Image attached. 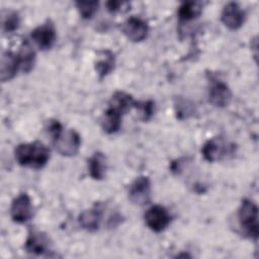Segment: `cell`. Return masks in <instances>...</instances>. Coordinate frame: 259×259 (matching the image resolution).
<instances>
[{"mask_svg": "<svg viewBox=\"0 0 259 259\" xmlns=\"http://www.w3.org/2000/svg\"><path fill=\"white\" fill-rule=\"evenodd\" d=\"M135 107L139 109L140 114L144 120L149 119L153 114L154 109V102L151 100L145 101V102H136Z\"/></svg>", "mask_w": 259, "mask_h": 259, "instance_id": "obj_23", "label": "cell"}, {"mask_svg": "<svg viewBox=\"0 0 259 259\" xmlns=\"http://www.w3.org/2000/svg\"><path fill=\"white\" fill-rule=\"evenodd\" d=\"M10 215L18 224H23L32 217L31 200L26 193H21L13 199L10 206Z\"/></svg>", "mask_w": 259, "mask_h": 259, "instance_id": "obj_6", "label": "cell"}, {"mask_svg": "<svg viewBox=\"0 0 259 259\" xmlns=\"http://www.w3.org/2000/svg\"><path fill=\"white\" fill-rule=\"evenodd\" d=\"M0 77L2 82H7L14 78L18 69H20L19 59L17 54L12 52H5L1 57Z\"/></svg>", "mask_w": 259, "mask_h": 259, "instance_id": "obj_12", "label": "cell"}, {"mask_svg": "<svg viewBox=\"0 0 259 259\" xmlns=\"http://www.w3.org/2000/svg\"><path fill=\"white\" fill-rule=\"evenodd\" d=\"M146 225L154 232L159 233L165 230L171 222L168 210L162 205H153L145 213Z\"/></svg>", "mask_w": 259, "mask_h": 259, "instance_id": "obj_4", "label": "cell"}, {"mask_svg": "<svg viewBox=\"0 0 259 259\" xmlns=\"http://www.w3.org/2000/svg\"><path fill=\"white\" fill-rule=\"evenodd\" d=\"M101 221V211L98 208H90L83 210L78 219L80 226L88 231V232H95L98 230Z\"/></svg>", "mask_w": 259, "mask_h": 259, "instance_id": "obj_15", "label": "cell"}, {"mask_svg": "<svg viewBox=\"0 0 259 259\" xmlns=\"http://www.w3.org/2000/svg\"><path fill=\"white\" fill-rule=\"evenodd\" d=\"M136 105V101L133 99V97L122 91L115 92L109 102V107L117 110L119 113L124 114L127 111H130L132 108H134Z\"/></svg>", "mask_w": 259, "mask_h": 259, "instance_id": "obj_17", "label": "cell"}, {"mask_svg": "<svg viewBox=\"0 0 259 259\" xmlns=\"http://www.w3.org/2000/svg\"><path fill=\"white\" fill-rule=\"evenodd\" d=\"M76 6L83 18H91L97 10L98 2L97 1H87V2L79 1V2H76Z\"/></svg>", "mask_w": 259, "mask_h": 259, "instance_id": "obj_22", "label": "cell"}, {"mask_svg": "<svg viewBox=\"0 0 259 259\" xmlns=\"http://www.w3.org/2000/svg\"><path fill=\"white\" fill-rule=\"evenodd\" d=\"M223 23L230 29H238L245 21V12L236 2L228 3L221 15Z\"/></svg>", "mask_w": 259, "mask_h": 259, "instance_id": "obj_10", "label": "cell"}, {"mask_svg": "<svg viewBox=\"0 0 259 259\" xmlns=\"http://www.w3.org/2000/svg\"><path fill=\"white\" fill-rule=\"evenodd\" d=\"M126 3L124 2H120V1H109L106 3V7L107 10L109 12H116V11H120L122 10V5H125Z\"/></svg>", "mask_w": 259, "mask_h": 259, "instance_id": "obj_25", "label": "cell"}, {"mask_svg": "<svg viewBox=\"0 0 259 259\" xmlns=\"http://www.w3.org/2000/svg\"><path fill=\"white\" fill-rule=\"evenodd\" d=\"M130 200L138 205H144L151 198V182L147 176H140L133 181L128 188Z\"/></svg>", "mask_w": 259, "mask_h": 259, "instance_id": "obj_5", "label": "cell"}, {"mask_svg": "<svg viewBox=\"0 0 259 259\" xmlns=\"http://www.w3.org/2000/svg\"><path fill=\"white\" fill-rule=\"evenodd\" d=\"M238 219L240 226L251 239L257 240L259 234L258 225V207L254 201L250 199H243L238 211Z\"/></svg>", "mask_w": 259, "mask_h": 259, "instance_id": "obj_3", "label": "cell"}, {"mask_svg": "<svg viewBox=\"0 0 259 259\" xmlns=\"http://www.w3.org/2000/svg\"><path fill=\"white\" fill-rule=\"evenodd\" d=\"M20 19L15 11H7L2 14V29L4 32H13L19 27Z\"/></svg>", "mask_w": 259, "mask_h": 259, "instance_id": "obj_21", "label": "cell"}, {"mask_svg": "<svg viewBox=\"0 0 259 259\" xmlns=\"http://www.w3.org/2000/svg\"><path fill=\"white\" fill-rule=\"evenodd\" d=\"M106 167V158L100 152L94 153L88 159V172L93 179H102L105 175Z\"/></svg>", "mask_w": 259, "mask_h": 259, "instance_id": "obj_16", "label": "cell"}, {"mask_svg": "<svg viewBox=\"0 0 259 259\" xmlns=\"http://www.w3.org/2000/svg\"><path fill=\"white\" fill-rule=\"evenodd\" d=\"M232 99V92L229 86L220 80L210 82L208 89V100L217 107L227 106Z\"/></svg>", "mask_w": 259, "mask_h": 259, "instance_id": "obj_8", "label": "cell"}, {"mask_svg": "<svg viewBox=\"0 0 259 259\" xmlns=\"http://www.w3.org/2000/svg\"><path fill=\"white\" fill-rule=\"evenodd\" d=\"M17 56L19 59L20 69L24 73L30 72L33 69L35 63V53L27 40L22 42Z\"/></svg>", "mask_w": 259, "mask_h": 259, "instance_id": "obj_19", "label": "cell"}, {"mask_svg": "<svg viewBox=\"0 0 259 259\" xmlns=\"http://www.w3.org/2000/svg\"><path fill=\"white\" fill-rule=\"evenodd\" d=\"M121 116L122 114L117 110L108 107L101 117V126L103 131L107 134L117 132L121 125Z\"/></svg>", "mask_w": 259, "mask_h": 259, "instance_id": "obj_18", "label": "cell"}, {"mask_svg": "<svg viewBox=\"0 0 259 259\" xmlns=\"http://www.w3.org/2000/svg\"><path fill=\"white\" fill-rule=\"evenodd\" d=\"M19 165L34 169L42 168L50 159L49 149L40 142L20 144L14 151Z\"/></svg>", "mask_w": 259, "mask_h": 259, "instance_id": "obj_1", "label": "cell"}, {"mask_svg": "<svg viewBox=\"0 0 259 259\" xmlns=\"http://www.w3.org/2000/svg\"><path fill=\"white\" fill-rule=\"evenodd\" d=\"M31 38L41 50H49L56 41L57 34L54 24L51 21L38 25L31 31Z\"/></svg>", "mask_w": 259, "mask_h": 259, "instance_id": "obj_7", "label": "cell"}, {"mask_svg": "<svg viewBox=\"0 0 259 259\" xmlns=\"http://www.w3.org/2000/svg\"><path fill=\"white\" fill-rule=\"evenodd\" d=\"M115 64V58L112 52L109 50H103L98 52V56L95 60V70L99 77L102 79L107 76L113 69Z\"/></svg>", "mask_w": 259, "mask_h": 259, "instance_id": "obj_14", "label": "cell"}, {"mask_svg": "<svg viewBox=\"0 0 259 259\" xmlns=\"http://www.w3.org/2000/svg\"><path fill=\"white\" fill-rule=\"evenodd\" d=\"M203 158L208 162H214L222 159L228 153V146L221 138L208 140L201 149Z\"/></svg>", "mask_w": 259, "mask_h": 259, "instance_id": "obj_11", "label": "cell"}, {"mask_svg": "<svg viewBox=\"0 0 259 259\" xmlns=\"http://www.w3.org/2000/svg\"><path fill=\"white\" fill-rule=\"evenodd\" d=\"M176 112L179 118H186L193 112L192 104H189L186 100H180L176 104Z\"/></svg>", "mask_w": 259, "mask_h": 259, "instance_id": "obj_24", "label": "cell"}, {"mask_svg": "<svg viewBox=\"0 0 259 259\" xmlns=\"http://www.w3.org/2000/svg\"><path fill=\"white\" fill-rule=\"evenodd\" d=\"M49 131L53 136L55 147L61 155L70 157L78 153L81 139L76 131L68 130L64 132L59 121H52L49 125Z\"/></svg>", "mask_w": 259, "mask_h": 259, "instance_id": "obj_2", "label": "cell"}, {"mask_svg": "<svg viewBox=\"0 0 259 259\" xmlns=\"http://www.w3.org/2000/svg\"><path fill=\"white\" fill-rule=\"evenodd\" d=\"M25 250L28 253L35 255H41L47 253L49 251L48 237L40 232L32 231L25 241Z\"/></svg>", "mask_w": 259, "mask_h": 259, "instance_id": "obj_13", "label": "cell"}, {"mask_svg": "<svg viewBox=\"0 0 259 259\" xmlns=\"http://www.w3.org/2000/svg\"><path fill=\"white\" fill-rule=\"evenodd\" d=\"M121 30L132 41H142L148 34V24L141 18L132 16L124 21Z\"/></svg>", "mask_w": 259, "mask_h": 259, "instance_id": "obj_9", "label": "cell"}, {"mask_svg": "<svg viewBox=\"0 0 259 259\" xmlns=\"http://www.w3.org/2000/svg\"><path fill=\"white\" fill-rule=\"evenodd\" d=\"M202 4L200 2H184L178 9V17L181 21H189L200 15Z\"/></svg>", "mask_w": 259, "mask_h": 259, "instance_id": "obj_20", "label": "cell"}]
</instances>
